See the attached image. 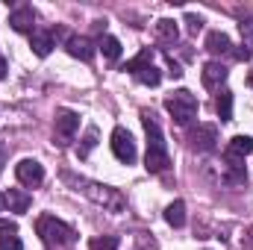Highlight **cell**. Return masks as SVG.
<instances>
[{"mask_svg": "<svg viewBox=\"0 0 253 250\" xmlns=\"http://www.w3.org/2000/svg\"><path fill=\"white\" fill-rule=\"evenodd\" d=\"M141 124L147 132V156H144V168L150 174H165L171 168V156H168V144H165V135H162V126L153 118V112L141 109Z\"/></svg>", "mask_w": 253, "mask_h": 250, "instance_id": "6da1fadb", "label": "cell"}, {"mask_svg": "<svg viewBox=\"0 0 253 250\" xmlns=\"http://www.w3.org/2000/svg\"><path fill=\"white\" fill-rule=\"evenodd\" d=\"M62 180L65 183H71V186H77V191H83L91 203H97V206H103L106 212H124L126 209V203H124V197H121V191H115V188H109V186H100V183H91V180H74L71 174H62Z\"/></svg>", "mask_w": 253, "mask_h": 250, "instance_id": "7a4b0ae2", "label": "cell"}, {"mask_svg": "<svg viewBox=\"0 0 253 250\" xmlns=\"http://www.w3.org/2000/svg\"><path fill=\"white\" fill-rule=\"evenodd\" d=\"M36 230H39V236H42L47 245L68 248V245H74V242H77V230H74V227H68V224L59 221V218H53V215H42V218H39V224H36Z\"/></svg>", "mask_w": 253, "mask_h": 250, "instance_id": "3957f363", "label": "cell"}, {"mask_svg": "<svg viewBox=\"0 0 253 250\" xmlns=\"http://www.w3.org/2000/svg\"><path fill=\"white\" fill-rule=\"evenodd\" d=\"M165 109L171 112V118L180 126H189L197 118V97L191 94L189 88H180V91L165 97Z\"/></svg>", "mask_w": 253, "mask_h": 250, "instance_id": "277c9868", "label": "cell"}, {"mask_svg": "<svg viewBox=\"0 0 253 250\" xmlns=\"http://www.w3.org/2000/svg\"><path fill=\"white\" fill-rule=\"evenodd\" d=\"M112 153H115V159L118 162H124V165H132L135 162V141H132V135L126 132L124 126H115L112 129Z\"/></svg>", "mask_w": 253, "mask_h": 250, "instance_id": "5b68a950", "label": "cell"}, {"mask_svg": "<svg viewBox=\"0 0 253 250\" xmlns=\"http://www.w3.org/2000/svg\"><path fill=\"white\" fill-rule=\"evenodd\" d=\"M191 147L200 150V153H212L218 147V126L215 124H197V129L189 132Z\"/></svg>", "mask_w": 253, "mask_h": 250, "instance_id": "8992f818", "label": "cell"}, {"mask_svg": "<svg viewBox=\"0 0 253 250\" xmlns=\"http://www.w3.org/2000/svg\"><path fill=\"white\" fill-rule=\"evenodd\" d=\"M15 177H18L21 186L33 188L44 180V168H42V162H36V159H21V162L15 165Z\"/></svg>", "mask_w": 253, "mask_h": 250, "instance_id": "52a82bcc", "label": "cell"}, {"mask_svg": "<svg viewBox=\"0 0 253 250\" xmlns=\"http://www.w3.org/2000/svg\"><path fill=\"white\" fill-rule=\"evenodd\" d=\"M9 27L15 30V33H36V12H33V6H18L12 15H9Z\"/></svg>", "mask_w": 253, "mask_h": 250, "instance_id": "ba28073f", "label": "cell"}, {"mask_svg": "<svg viewBox=\"0 0 253 250\" xmlns=\"http://www.w3.org/2000/svg\"><path fill=\"white\" fill-rule=\"evenodd\" d=\"M77 129H80V115L71 112V109H59V112H56V135L62 138V144L74 138Z\"/></svg>", "mask_w": 253, "mask_h": 250, "instance_id": "9c48e42d", "label": "cell"}, {"mask_svg": "<svg viewBox=\"0 0 253 250\" xmlns=\"http://www.w3.org/2000/svg\"><path fill=\"white\" fill-rule=\"evenodd\" d=\"M245 180H248L245 159H242V156L227 153V162H224V183H230V186H242Z\"/></svg>", "mask_w": 253, "mask_h": 250, "instance_id": "30bf717a", "label": "cell"}, {"mask_svg": "<svg viewBox=\"0 0 253 250\" xmlns=\"http://www.w3.org/2000/svg\"><path fill=\"white\" fill-rule=\"evenodd\" d=\"M65 47H68V53H71L74 59H83V62H88V59L94 56V42L85 39V36H68Z\"/></svg>", "mask_w": 253, "mask_h": 250, "instance_id": "8fae6325", "label": "cell"}, {"mask_svg": "<svg viewBox=\"0 0 253 250\" xmlns=\"http://www.w3.org/2000/svg\"><path fill=\"white\" fill-rule=\"evenodd\" d=\"M227 74H230V71H227V65L206 62V65H203V74H200V77H203V85H206V88H221V85L227 83Z\"/></svg>", "mask_w": 253, "mask_h": 250, "instance_id": "7c38bea8", "label": "cell"}, {"mask_svg": "<svg viewBox=\"0 0 253 250\" xmlns=\"http://www.w3.org/2000/svg\"><path fill=\"white\" fill-rule=\"evenodd\" d=\"M30 194L27 191H21V188H9V191H3V206L9 209V212H15V215H24L27 209H30Z\"/></svg>", "mask_w": 253, "mask_h": 250, "instance_id": "4fadbf2b", "label": "cell"}, {"mask_svg": "<svg viewBox=\"0 0 253 250\" xmlns=\"http://www.w3.org/2000/svg\"><path fill=\"white\" fill-rule=\"evenodd\" d=\"M53 44H56L53 33H42V30H36V33L30 36V47H33V53H36V56H42V59L53 50Z\"/></svg>", "mask_w": 253, "mask_h": 250, "instance_id": "5bb4252c", "label": "cell"}, {"mask_svg": "<svg viewBox=\"0 0 253 250\" xmlns=\"http://www.w3.org/2000/svg\"><path fill=\"white\" fill-rule=\"evenodd\" d=\"M230 36L227 33H221V30H212L209 36H206V50L209 53H215V56H227L230 53Z\"/></svg>", "mask_w": 253, "mask_h": 250, "instance_id": "9a60e30c", "label": "cell"}, {"mask_svg": "<svg viewBox=\"0 0 253 250\" xmlns=\"http://www.w3.org/2000/svg\"><path fill=\"white\" fill-rule=\"evenodd\" d=\"M156 36H159V42L174 44V42L180 39V30H177V24H174L171 18H162V21H156Z\"/></svg>", "mask_w": 253, "mask_h": 250, "instance_id": "2e32d148", "label": "cell"}, {"mask_svg": "<svg viewBox=\"0 0 253 250\" xmlns=\"http://www.w3.org/2000/svg\"><path fill=\"white\" fill-rule=\"evenodd\" d=\"M165 221H168L174 230H180V227L186 224V203H183V200L168 203V209H165Z\"/></svg>", "mask_w": 253, "mask_h": 250, "instance_id": "e0dca14e", "label": "cell"}, {"mask_svg": "<svg viewBox=\"0 0 253 250\" xmlns=\"http://www.w3.org/2000/svg\"><path fill=\"white\" fill-rule=\"evenodd\" d=\"M215 109H218V118L227 124V121H233V94L224 88V91H218V97H215Z\"/></svg>", "mask_w": 253, "mask_h": 250, "instance_id": "ac0fdd59", "label": "cell"}, {"mask_svg": "<svg viewBox=\"0 0 253 250\" xmlns=\"http://www.w3.org/2000/svg\"><path fill=\"white\" fill-rule=\"evenodd\" d=\"M227 153H233V156H248V153H253V138L251 135H236L233 141H230V150Z\"/></svg>", "mask_w": 253, "mask_h": 250, "instance_id": "d6986e66", "label": "cell"}, {"mask_svg": "<svg viewBox=\"0 0 253 250\" xmlns=\"http://www.w3.org/2000/svg\"><path fill=\"white\" fill-rule=\"evenodd\" d=\"M97 47L103 50V56H106V59H112V62H115V59H121V42H118L115 36H103Z\"/></svg>", "mask_w": 253, "mask_h": 250, "instance_id": "ffe728a7", "label": "cell"}, {"mask_svg": "<svg viewBox=\"0 0 253 250\" xmlns=\"http://www.w3.org/2000/svg\"><path fill=\"white\" fill-rule=\"evenodd\" d=\"M147 65H153V50L150 47H144L135 59H129V62L124 65V71H129V74H138L141 68H147Z\"/></svg>", "mask_w": 253, "mask_h": 250, "instance_id": "44dd1931", "label": "cell"}, {"mask_svg": "<svg viewBox=\"0 0 253 250\" xmlns=\"http://www.w3.org/2000/svg\"><path fill=\"white\" fill-rule=\"evenodd\" d=\"M141 85H159L162 83V74H159V68L156 65H147V68H141L138 74H132Z\"/></svg>", "mask_w": 253, "mask_h": 250, "instance_id": "7402d4cb", "label": "cell"}, {"mask_svg": "<svg viewBox=\"0 0 253 250\" xmlns=\"http://www.w3.org/2000/svg\"><path fill=\"white\" fill-rule=\"evenodd\" d=\"M97 135H100V132H97V126H94V124L85 129V135H83V144H80V159H85V156L94 150V144H97Z\"/></svg>", "mask_w": 253, "mask_h": 250, "instance_id": "603a6c76", "label": "cell"}, {"mask_svg": "<svg viewBox=\"0 0 253 250\" xmlns=\"http://www.w3.org/2000/svg\"><path fill=\"white\" fill-rule=\"evenodd\" d=\"M239 30H242V42H245L242 47H245V53L253 56V18H242Z\"/></svg>", "mask_w": 253, "mask_h": 250, "instance_id": "cb8c5ba5", "label": "cell"}, {"mask_svg": "<svg viewBox=\"0 0 253 250\" xmlns=\"http://www.w3.org/2000/svg\"><path fill=\"white\" fill-rule=\"evenodd\" d=\"M88 250H118V239L115 236H97V239H91Z\"/></svg>", "mask_w": 253, "mask_h": 250, "instance_id": "d4e9b609", "label": "cell"}, {"mask_svg": "<svg viewBox=\"0 0 253 250\" xmlns=\"http://www.w3.org/2000/svg\"><path fill=\"white\" fill-rule=\"evenodd\" d=\"M0 250H24V245H21L18 236H3L0 239Z\"/></svg>", "mask_w": 253, "mask_h": 250, "instance_id": "484cf974", "label": "cell"}, {"mask_svg": "<svg viewBox=\"0 0 253 250\" xmlns=\"http://www.w3.org/2000/svg\"><path fill=\"white\" fill-rule=\"evenodd\" d=\"M186 24H189V33H194V36H197V33H200V30H203V21H200V18H197V15H186Z\"/></svg>", "mask_w": 253, "mask_h": 250, "instance_id": "4316f807", "label": "cell"}, {"mask_svg": "<svg viewBox=\"0 0 253 250\" xmlns=\"http://www.w3.org/2000/svg\"><path fill=\"white\" fill-rule=\"evenodd\" d=\"M0 233H3V236H15V233H18V224H15V221H3V218H0Z\"/></svg>", "mask_w": 253, "mask_h": 250, "instance_id": "83f0119b", "label": "cell"}, {"mask_svg": "<svg viewBox=\"0 0 253 250\" xmlns=\"http://www.w3.org/2000/svg\"><path fill=\"white\" fill-rule=\"evenodd\" d=\"M168 65H171V71H168V74H171V77H174V80H180V77H183V68H180V65L174 62V59H171V56H168Z\"/></svg>", "mask_w": 253, "mask_h": 250, "instance_id": "f1b7e54d", "label": "cell"}, {"mask_svg": "<svg viewBox=\"0 0 253 250\" xmlns=\"http://www.w3.org/2000/svg\"><path fill=\"white\" fill-rule=\"evenodd\" d=\"M6 71H9V68H6V59H3V56H0V80H3V77H6Z\"/></svg>", "mask_w": 253, "mask_h": 250, "instance_id": "f546056e", "label": "cell"}, {"mask_svg": "<svg viewBox=\"0 0 253 250\" xmlns=\"http://www.w3.org/2000/svg\"><path fill=\"white\" fill-rule=\"evenodd\" d=\"M245 250H253V227H251V236H248V242H245Z\"/></svg>", "mask_w": 253, "mask_h": 250, "instance_id": "4dcf8cb0", "label": "cell"}, {"mask_svg": "<svg viewBox=\"0 0 253 250\" xmlns=\"http://www.w3.org/2000/svg\"><path fill=\"white\" fill-rule=\"evenodd\" d=\"M248 83H251V88H253V71H251V77H248Z\"/></svg>", "mask_w": 253, "mask_h": 250, "instance_id": "1f68e13d", "label": "cell"}, {"mask_svg": "<svg viewBox=\"0 0 253 250\" xmlns=\"http://www.w3.org/2000/svg\"><path fill=\"white\" fill-rule=\"evenodd\" d=\"M0 206H3V194H0Z\"/></svg>", "mask_w": 253, "mask_h": 250, "instance_id": "d6a6232c", "label": "cell"}]
</instances>
